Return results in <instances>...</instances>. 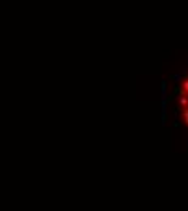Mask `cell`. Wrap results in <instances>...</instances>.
<instances>
[{
    "instance_id": "cell-1",
    "label": "cell",
    "mask_w": 188,
    "mask_h": 211,
    "mask_svg": "<svg viewBox=\"0 0 188 211\" xmlns=\"http://www.w3.org/2000/svg\"><path fill=\"white\" fill-rule=\"evenodd\" d=\"M175 112L188 130V72L175 88Z\"/></svg>"
}]
</instances>
